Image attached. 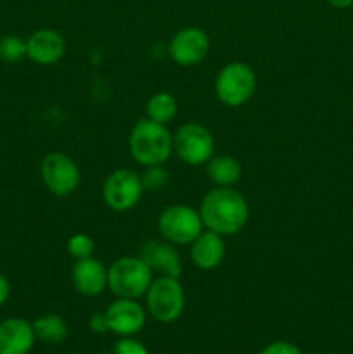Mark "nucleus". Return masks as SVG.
Instances as JSON below:
<instances>
[{
    "label": "nucleus",
    "instance_id": "1",
    "mask_svg": "<svg viewBox=\"0 0 353 354\" xmlns=\"http://www.w3.org/2000/svg\"><path fill=\"white\" fill-rule=\"evenodd\" d=\"M199 214L208 230L224 237L237 234L246 227L249 207L239 192L228 187H217L203 197Z\"/></svg>",
    "mask_w": 353,
    "mask_h": 354
},
{
    "label": "nucleus",
    "instance_id": "2",
    "mask_svg": "<svg viewBox=\"0 0 353 354\" xmlns=\"http://www.w3.org/2000/svg\"><path fill=\"white\" fill-rule=\"evenodd\" d=\"M132 158L144 166H161L173 151V137L165 124L141 120L132 128L128 140Z\"/></svg>",
    "mask_w": 353,
    "mask_h": 354
},
{
    "label": "nucleus",
    "instance_id": "3",
    "mask_svg": "<svg viewBox=\"0 0 353 354\" xmlns=\"http://www.w3.org/2000/svg\"><path fill=\"white\" fill-rule=\"evenodd\" d=\"M152 270L141 258L125 256L107 270V287L121 299H138L152 282Z\"/></svg>",
    "mask_w": 353,
    "mask_h": 354
},
{
    "label": "nucleus",
    "instance_id": "4",
    "mask_svg": "<svg viewBox=\"0 0 353 354\" xmlns=\"http://www.w3.org/2000/svg\"><path fill=\"white\" fill-rule=\"evenodd\" d=\"M145 299L151 317L161 324H173L179 320L185 306L183 289L175 277L163 275L151 282Z\"/></svg>",
    "mask_w": 353,
    "mask_h": 354
},
{
    "label": "nucleus",
    "instance_id": "5",
    "mask_svg": "<svg viewBox=\"0 0 353 354\" xmlns=\"http://www.w3.org/2000/svg\"><path fill=\"white\" fill-rule=\"evenodd\" d=\"M255 73L244 62H230L224 66L215 82L217 97L228 107H239L248 102L255 93Z\"/></svg>",
    "mask_w": 353,
    "mask_h": 354
},
{
    "label": "nucleus",
    "instance_id": "6",
    "mask_svg": "<svg viewBox=\"0 0 353 354\" xmlns=\"http://www.w3.org/2000/svg\"><path fill=\"white\" fill-rule=\"evenodd\" d=\"M159 234L170 244L187 245L192 244L194 239L203 232V220L201 214L185 204L170 206L159 214L158 220Z\"/></svg>",
    "mask_w": 353,
    "mask_h": 354
},
{
    "label": "nucleus",
    "instance_id": "7",
    "mask_svg": "<svg viewBox=\"0 0 353 354\" xmlns=\"http://www.w3.org/2000/svg\"><path fill=\"white\" fill-rule=\"evenodd\" d=\"M213 149V137L203 124L185 123L173 135V151L183 162L190 166H201L210 161Z\"/></svg>",
    "mask_w": 353,
    "mask_h": 354
},
{
    "label": "nucleus",
    "instance_id": "8",
    "mask_svg": "<svg viewBox=\"0 0 353 354\" xmlns=\"http://www.w3.org/2000/svg\"><path fill=\"white\" fill-rule=\"evenodd\" d=\"M144 185L132 169H116L102 185V199L113 211H130L141 201Z\"/></svg>",
    "mask_w": 353,
    "mask_h": 354
},
{
    "label": "nucleus",
    "instance_id": "9",
    "mask_svg": "<svg viewBox=\"0 0 353 354\" xmlns=\"http://www.w3.org/2000/svg\"><path fill=\"white\" fill-rule=\"evenodd\" d=\"M42 178L48 192L64 197L80 185V169L71 158L61 152H51L42 161Z\"/></svg>",
    "mask_w": 353,
    "mask_h": 354
},
{
    "label": "nucleus",
    "instance_id": "10",
    "mask_svg": "<svg viewBox=\"0 0 353 354\" xmlns=\"http://www.w3.org/2000/svg\"><path fill=\"white\" fill-rule=\"evenodd\" d=\"M210 40L208 35L199 28H183L173 35L168 45V54L176 64L194 66L199 64L208 54Z\"/></svg>",
    "mask_w": 353,
    "mask_h": 354
},
{
    "label": "nucleus",
    "instance_id": "11",
    "mask_svg": "<svg viewBox=\"0 0 353 354\" xmlns=\"http://www.w3.org/2000/svg\"><path fill=\"white\" fill-rule=\"evenodd\" d=\"M109 330L121 337H130L142 330L145 324V311L135 299H118L106 311Z\"/></svg>",
    "mask_w": 353,
    "mask_h": 354
},
{
    "label": "nucleus",
    "instance_id": "12",
    "mask_svg": "<svg viewBox=\"0 0 353 354\" xmlns=\"http://www.w3.org/2000/svg\"><path fill=\"white\" fill-rule=\"evenodd\" d=\"M33 324L24 318H7L0 322V354H28L35 344Z\"/></svg>",
    "mask_w": 353,
    "mask_h": 354
},
{
    "label": "nucleus",
    "instance_id": "13",
    "mask_svg": "<svg viewBox=\"0 0 353 354\" xmlns=\"http://www.w3.org/2000/svg\"><path fill=\"white\" fill-rule=\"evenodd\" d=\"M66 41L55 30H38L26 40V57L40 66H48L62 59Z\"/></svg>",
    "mask_w": 353,
    "mask_h": 354
},
{
    "label": "nucleus",
    "instance_id": "14",
    "mask_svg": "<svg viewBox=\"0 0 353 354\" xmlns=\"http://www.w3.org/2000/svg\"><path fill=\"white\" fill-rule=\"evenodd\" d=\"M73 286L83 296H99L107 287V270L97 259H76L73 266Z\"/></svg>",
    "mask_w": 353,
    "mask_h": 354
},
{
    "label": "nucleus",
    "instance_id": "15",
    "mask_svg": "<svg viewBox=\"0 0 353 354\" xmlns=\"http://www.w3.org/2000/svg\"><path fill=\"white\" fill-rule=\"evenodd\" d=\"M141 259L149 268L154 270V272H159L161 275L179 279L180 273H182L180 254L176 252V249L173 245L166 244V242L151 241L142 245Z\"/></svg>",
    "mask_w": 353,
    "mask_h": 354
},
{
    "label": "nucleus",
    "instance_id": "16",
    "mask_svg": "<svg viewBox=\"0 0 353 354\" xmlns=\"http://www.w3.org/2000/svg\"><path fill=\"white\" fill-rule=\"evenodd\" d=\"M190 258L201 270H213L224 261L225 244L221 235L215 232H201L190 244Z\"/></svg>",
    "mask_w": 353,
    "mask_h": 354
},
{
    "label": "nucleus",
    "instance_id": "17",
    "mask_svg": "<svg viewBox=\"0 0 353 354\" xmlns=\"http://www.w3.org/2000/svg\"><path fill=\"white\" fill-rule=\"evenodd\" d=\"M241 165L230 156H218L208 161V176L218 187H230L241 178Z\"/></svg>",
    "mask_w": 353,
    "mask_h": 354
},
{
    "label": "nucleus",
    "instance_id": "18",
    "mask_svg": "<svg viewBox=\"0 0 353 354\" xmlns=\"http://www.w3.org/2000/svg\"><path fill=\"white\" fill-rule=\"evenodd\" d=\"M33 330L40 341L57 344L68 335V325L59 315H44L33 322Z\"/></svg>",
    "mask_w": 353,
    "mask_h": 354
},
{
    "label": "nucleus",
    "instance_id": "19",
    "mask_svg": "<svg viewBox=\"0 0 353 354\" xmlns=\"http://www.w3.org/2000/svg\"><path fill=\"white\" fill-rule=\"evenodd\" d=\"M145 113H147L149 120L156 121V123H170L176 114L175 97L168 92L154 93L145 106Z\"/></svg>",
    "mask_w": 353,
    "mask_h": 354
},
{
    "label": "nucleus",
    "instance_id": "20",
    "mask_svg": "<svg viewBox=\"0 0 353 354\" xmlns=\"http://www.w3.org/2000/svg\"><path fill=\"white\" fill-rule=\"evenodd\" d=\"M26 57V41L16 35L0 38V59L6 62H17Z\"/></svg>",
    "mask_w": 353,
    "mask_h": 354
},
{
    "label": "nucleus",
    "instance_id": "21",
    "mask_svg": "<svg viewBox=\"0 0 353 354\" xmlns=\"http://www.w3.org/2000/svg\"><path fill=\"white\" fill-rule=\"evenodd\" d=\"M96 249L93 245V241L85 234H75L73 237H69L68 241V251L73 258L76 259H83V258H90Z\"/></svg>",
    "mask_w": 353,
    "mask_h": 354
},
{
    "label": "nucleus",
    "instance_id": "22",
    "mask_svg": "<svg viewBox=\"0 0 353 354\" xmlns=\"http://www.w3.org/2000/svg\"><path fill=\"white\" fill-rule=\"evenodd\" d=\"M166 183H168V173L163 168H159V166H149V169L142 176V185H144V189L152 190V192L165 187Z\"/></svg>",
    "mask_w": 353,
    "mask_h": 354
},
{
    "label": "nucleus",
    "instance_id": "23",
    "mask_svg": "<svg viewBox=\"0 0 353 354\" xmlns=\"http://www.w3.org/2000/svg\"><path fill=\"white\" fill-rule=\"evenodd\" d=\"M114 354H149L145 346L135 339L123 337L114 344Z\"/></svg>",
    "mask_w": 353,
    "mask_h": 354
},
{
    "label": "nucleus",
    "instance_id": "24",
    "mask_svg": "<svg viewBox=\"0 0 353 354\" xmlns=\"http://www.w3.org/2000/svg\"><path fill=\"white\" fill-rule=\"evenodd\" d=\"M260 354H301V349L296 344L287 341H275L272 344L265 346Z\"/></svg>",
    "mask_w": 353,
    "mask_h": 354
},
{
    "label": "nucleus",
    "instance_id": "25",
    "mask_svg": "<svg viewBox=\"0 0 353 354\" xmlns=\"http://www.w3.org/2000/svg\"><path fill=\"white\" fill-rule=\"evenodd\" d=\"M89 327L90 330L97 332V334H104V332L109 330L106 313H93L89 320Z\"/></svg>",
    "mask_w": 353,
    "mask_h": 354
},
{
    "label": "nucleus",
    "instance_id": "26",
    "mask_svg": "<svg viewBox=\"0 0 353 354\" xmlns=\"http://www.w3.org/2000/svg\"><path fill=\"white\" fill-rule=\"evenodd\" d=\"M9 294H10V286H9V280L0 273V306L6 304V301L9 299Z\"/></svg>",
    "mask_w": 353,
    "mask_h": 354
},
{
    "label": "nucleus",
    "instance_id": "27",
    "mask_svg": "<svg viewBox=\"0 0 353 354\" xmlns=\"http://www.w3.org/2000/svg\"><path fill=\"white\" fill-rule=\"evenodd\" d=\"M327 3L336 9H348L353 6V0H327Z\"/></svg>",
    "mask_w": 353,
    "mask_h": 354
}]
</instances>
